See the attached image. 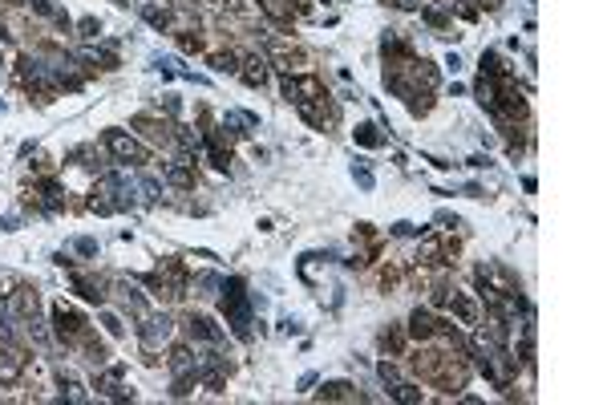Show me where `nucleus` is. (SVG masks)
Listing matches in <instances>:
<instances>
[{
    "mask_svg": "<svg viewBox=\"0 0 607 405\" xmlns=\"http://www.w3.org/2000/svg\"><path fill=\"white\" fill-rule=\"evenodd\" d=\"M101 142H106V150L114 154L117 163H150V150L142 142H134L130 134H122V130H106Z\"/></svg>",
    "mask_w": 607,
    "mask_h": 405,
    "instance_id": "f257e3e1",
    "label": "nucleus"
},
{
    "mask_svg": "<svg viewBox=\"0 0 607 405\" xmlns=\"http://www.w3.org/2000/svg\"><path fill=\"white\" fill-rule=\"evenodd\" d=\"M170 333H174V324H170V316H158V312H146L142 316V324H138V340L146 345V349H158L163 340H170Z\"/></svg>",
    "mask_w": 607,
    "mask_h": 405,
    "instance_id": "f03ea898",
    "label": "nucleus"
},
{
    "mask_svg": "<svg viewBox=\"0 0 607 405\" xmlns=\"http://www.w3.org/2000/svg\"><path fill=\"white\" fill-rule=\"evenodd\" d=\"M53 324H57V336L69 340V345L85 336V320H81L73 308H65V304H53Z\"/></svg>",
    "mask_w": 607,
    "mask_h": 405,
    "instance_id": "7ed1b4c3",
    "label": "nucleus"
},
{
    "mask_svg": "<svg viewBox=\"0 0 607 405\" xmlns=\"http://www.w3.org/2000/svg\"><path fill=\"white\" fill-rule=\"evenodd\" d=\"M283 97L288 101H312V97H324V85H320V77H288L283 81Z\"/></svg>",
    "mask_w": 607,
    "mask_h": 405,
    "instance_id": "20e7f679",
    "label": "nucleus"
},
{
    "mask_svg": "<svg viewBox=\"0 0 607 405\" xmlns=\"http://www.w3.org/2000/svg\"><path fill=\"white\" fill-rule=\"evenodd\" d=\"M24 365H28V357H24L21 349H0V385H17L21 381V373H24Z\"/></svg>",
    "mask_w": 607,
    "mask_h": 405,
    "instance_id": "39448f33",
    "label": "nucleus"
},
{
    "mask_svg": "<svg viewBox=\"0 0 607 405\" xmlns=\"http://www.w3.org/2000/svg\"><path fill=\"white\" fill-rule=\"evenodd\" d=\"M187 329H190V336H194V340H207V345H219V340H223V329H215V320H210V316H190Z\"/></svg>",
    "mask_w": 607,
    "mask_h": 405,
    "instance_id": "423d86ee",
    "label": "nucleus"
},
{
    "mask_svg": "<svg viewBox=\"0 0 607 405\" xmlns=\"http://www.w3.org/2000/svg\"><path fill=\"white\" fill-rule=\"evenodd\" d=\"M409 336H417V340H433V336H438V320H433L425 308H417L413 316H409Z\"/></svg>",
    "mask_w": 607,
    "mask_h": 405,
    "instance_id": "0eeeda50",
    "label": "nucleus"
},
{
    "mask_svg": "<svg viewBox=\"0 0 607 405\" xmlns=\"http://www.w3.org/2000/svg\"><path fill=\"white\" fill-rule=\"evenodd\" d=\"M449 308H454V316H458L462 324H478V304H474L469 296L454 292V296H449Z\"/></svg>",
    "mask_w": 607,
    "mask_h": 405,
    "instance_id": "6e6552de",
    "label": "nucleus"
},
{
    "mask_svg": "<svg viewBox=\"0 0 607 405\" xmlns=\"http://www.w3.org/2000/svg\"><path fill=\"white\" fill-rule=\"evenodd\" d=\"M134 126H138L150 142H170V126H166V122H154V118H146V114H138Z\"/></svg>",
    "mask_w": 607,
    "mask_h": 405,
    "instance_id": "1a4fd4ad",
    "label": "nucleus"
},
{
    "mask_svg": "<svg viewBox=\"0 0 607 405\" xmlns=\"http://www.w3.org/2000/svg\"><path fill=\"white\" fill-rule=\"evenodd\" d=\"M243 81L247 85H263L267 81V57H247L243 61Z\"/></svg>",
    "mask_w": 607,
    "mask_h": 405,
    "instance_id": "9d476101",
    "label": "nucleus"
},
{
    "mask_svg": "<svg viewBox=\"0 0 607 405\" xmlns=\"http://www.w3.org/2000/svg\"><path fill=\"white\" fill-rule=\"evenodd\" d=\"M166 179H170L174 187H183V191L194 187V174H190V167H183V163H170V167H166Z\"/></svg>",
    "mask_w": 607,
    "mask_h": 405,
    "instance_id": "9b49d317",
    "label": "nucleus"
},
{
    "mask_svg": "<svg viewBox=\"0 0 607 405\" xmlns=\"http://www.w3.org/2000/svg\"><path fill=\"white\" fill-rule=\"evenodd\" d=\"M324 397H332V402H352L356 389H352L349 381H332V385H324Z\"/></svg>",
    "mask_w": 607,
    "mask_h": 405,
    "instance_id": "f8f14e48",
    "label": "nucleus"
},
{
    "mask_svg": "<svg viewBox=\"0 0 607 405\" xmlns=\"http://www.w3.org/2000/svg\"><path fill=\"white\" fill-rule=\"evenodd\" d=\"M170 369H174V373H194V357H190V349H174V353H170Z\"/></svg>",
    "mask_w": 607,
    "mask_h": 405,
    "instance_id": "ddd939ff",
    "label": "nucleus"
},
{
    "mask_svg": "<svg viewBox=\"0 0 607 405\" xmlns=\"http://www.w3.org/2000/svg\"><path fill=\"white\" fill-rule=\"evenodd\" d=\"M194 288H199V296H215V288H223V280L215 272H199L194 276Z\"/></svg>",
    "mask_w": 607,
    "mask_h": 405,
    "instance_id": "4468645a",
    "label": "nucleus"
},
{
    "mask_svg": "<svg viewBox=\"0 0 607 405\" xmlns=\"http://www.w3.org/2000/svg\"><path fill=\"white\" fill-rule=\"evenodd\" d=\"M356 142L369 146V150H376V146L385 142V134H376V126H356Z\"/></svg>",
    "mask_w": 607,
    "mask_h": 405,
    "instance_id": "2eb2a0df",
    "label": "nucleus"
},
{
    "mask_svg": "<svg viewBox=\"0 0 607 405\" xmlns=\"http://www.w3.org/2000/svg\"><path fill=\"white\" fill-rule=\"evenodd\" d=\"M421 17H425V21L433 24L438 33H445V28H449V17H445L442 8H425V4H421Z\"/></svg>",
    "mask_w": 607,
    "mask_h": 405,
    "instance_id": "dca6fc26",
    "label": "nucleus"
},
{
    "mask_svg": "<svg viewBox=\"0 0 607 405\" xmlns=\"http://www.w3.org/2000/svg\"><path fill=\"white\" fill-rule=\"evenodd\" d=\"M389 393H393L397 402H421V389H417V385H405V381H397Z\"/></svg>",
    "mask_w": 607,
    "mask_h": 405,
    "instance_id": "f3484780",
    "label": "nucleus"
},
{
    "mask_svg": "<svg viewBox=\"0 0 607 405\" xmlns=\"http://www.w3.org/2000/svg\"><path fill=\"white\" fill-rule=\"evenodd\" d=\"M142 17L154 24V28H166L170 24V17H166V8H142Z\"/></svg>",
    "mask_w": 607,
    "mask_h": 405,
    "instance_id": "a211bd4d",
    "label": "nucleus"
},
{
    "mask_svg": "<svg viewBox=\"0 0 607 405\" xmlns=\"http://www.w3.org/2000/svg\"><path fill=\"white\" fill-rule=\"evenodd\" d=\"M210 65H215L219 73H231L235 69V57H231V53H215V57H210Z\"/></svg>",
    "mask_w": 607,
    "mask_h": 405,
    "instance_id": "6ab92c4d",
    "label": "nucleus"
},
{
    "mask_svg": "<svg viewBox=\"0 0 607 405\" xmlns=\"http://www.w3.org/2000/svg\"><path fill=\"white\" fill-rule=\"evenodd\" d=\"M77 28H81V37H97V33H101V21H97V17H81Z\"/></svg>",
    "mask_w": 607,
    "mask_h": 405,
    "instance_id": "aec40b11",
    "label": "nucleus"
},
{
    "mask_svg": "<svg viewBox=\"0 0 607 405\" xmlns=\"http://www.w3.org/2000/svg\"><path fill=\"white\" fill-rule=\"evenodd\" d=\"M138 191H142V199H158V191H163V187H158L154 179H138Z\"/></svg>",
    "mask_w": 607,
    "mask_h": 405,
    "instance_id": "412c9836",
    "label": "nucleus"
},
{
    "mask_svg": "<svg viewBox=\"0 0 607 405\" xmlns=\"http://www.w3.org/2000/svg\"><path fill=\"white\" fill-rule=\"evenodd\" d=\"M101 324H106V333H110V336H122V333H126V329H122V320H117L114 312H106V316H101Z\"/></svg>",
    "mask_w": 607,
    "mask_h": 405,
    "instance_id": "4be33fe9",
    "label": "nucleus"
},
{
    "mask_svg": "<svg viewBox=\"0 0 607 405\" xmlns=\"http://www.w3.org/2000/svg\"><path fill=\"white\" fill-rule=\"evenodd\" d=\"M376 373H381V377H385V385H397V381H401L397 365H389V361H385V365H381V369H376Z\"/></svg>",
    "mask_w": 607,
    "mask_h": 405,
    "instance_id": "5701e85b",
    "label": "nucleus"
},
{
    "mask_svg": "<svg viewBox=\"0 0 607 405\" xmlns=\"http://www.w3.org/2000/svg\"><path fill=\"white\" fill-rule=\"evenodd\" d=\"M73 247H77V251H81V256H97V239H77V243H73Z\"/></svg>",
    "mask_w": 607,
    "mask_h": 405,
    "instance_id": "b1692460",
    "label": "nucleus"
},
{
    "mask_svg": "<svg viewBox=\"0 0 607 405\" xmlns=\"http://www.w3.org/2000/svg\"><path fill=\"white\" fill-rule=\"evenodd\" d=\"M352 174H356V183H360V187H365V191H369V187H373V174H369V170H365V167H356V170H352Z\"/></svg>",
    "mask_w": 607,
    "mask_h": 405,
    "instance_id": "393cba45",
    "label": "nucleus"
},
{
    "mask_svg": "<svg viewBox=\"0 0 607 405\" xmlns=\"http://www.w3.org/2000/svg\"><path fill=\"white\" fill-rule=\"evenodd\" d=\"M413 231H417L413 223H397V227H393V235H413Z\"/></svg>",
    "mask_w": 607,
    "mask_h": 405,
    "instance_id": "a878e982",
    "label": "nucleus"
},
{
    "mask_svg": "<svg viewBox=\"0 0 607 405\" xmlns=\"http://www.w3.org/2000/svg\"><path fill=\"white\" fill-rule=\"evenodd\" d=\"M397 8H405V13H413V8H421V0H393Z\"/></svg>",
    "mask_w": 607,
    "mask_h": 405,
    "instance_id": "bb28decb",
    "label": "nucleus"
},
{
    "mask_svg": "<svg viewBox=\"0 0 607 405\" xmlns=\"http://www.w3.org/2000/svg\"><path fill=\"white\" fill-rule=\"evenodd\" d=\"M478 4H482V8H498V4H502V0H478Z\"/></svg>",
    "mask_w": 607,
    "mask_h": 405,
    "instance_id": "cd10ccee",
    "label": "nucleus"
},
{
    "mask_svg": "<svg viewBox=\"0 0 607 405\" xmlns=\"http://www.w3.org/2000/svg\"><path fill=\"white\" fill-rule=\"evenodd\" d=\"M117 4H130V0H117Z\"/></svg>",
    "mask_w": 607,
    "mask_h": 405,
    "instance_id": "c85d7f7f",
    "label": "nucleus"
}]
</instances>
